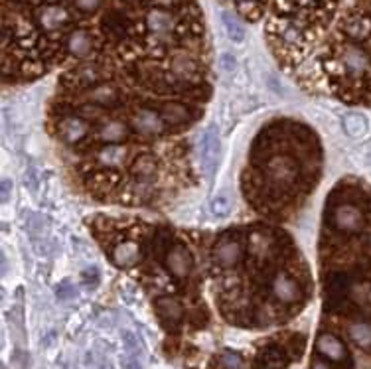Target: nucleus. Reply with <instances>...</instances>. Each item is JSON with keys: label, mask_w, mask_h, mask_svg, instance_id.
<instances>
[{"label": "nucleus", "mask_w": 371, "mask_h": 369, "mask_svg": "<svg viewBox=\"0 0 371 369\" xmlns=\"http://www.w3.org/2000/svg\"><path fill=\"white\" fill-rule=\"evenodd\" d=\"M347 334H350L352 342L358 345V347L371 352V324H365V322H354V324H350Z\"/></svg>", "instance_id": "20"}, {"label": "nucleus", "mask_w": 371, "mask_h": 369, "mask_svg": "<svg viewBox=\"0 0 371 369\" xmlns=\"http://www.w3.org/2000/svg\"><path fill=\"white\" fill-rule=\"evenodd\" d=\"M219 361H221L223 369H243V357L233 354V352H225Z\"/></svg>", "instance_id": "23"}, {"label": "nucleus", "mask_w": 371, "mask_h": 369, "mask_svg": "<svg viewBox=\"0 0 371 369\" xmlns=\"http://www.w3.org/2000/svg\"><path fill=\"white\" fill-rule=\"evenodd\" d=\"M125 368L127 369H142L141 363H139V359L132 356V354L127 357V361H125Z\"/></svg>", "instance_id": "25"}, {"label": "nucleus", "mask_w": 371, "mask_h": 369, "mask_svg": "<svg viewBox=\"0 0 371 369\" xmlns=\"http://www.w3.org/2000/svg\"><path fill=\"white\" fill-rule=\"evenodd\" d=\"M318 170L316 135L296 123H275L253 144L243 176L245 198L257 212L282 217L316 188Z\"/></svg>", "instance_id": "1"}, {"label": "nucleus", "mask_w": 371, "mask_h": 369, "mask_svg": "<svg viewBox=\"0 0 371 369\" xmlns=\"http://www.w3.org/2000/svg\"><path fill=\"white\" fill-rule=\"evenodd\" d=\"M103 2H105V0H74V6H76L79 12L93 14L101 8Z\"/></svg>", "instance_id": "22"}, {"label": "nucleus", "mask_w": 371, "mask_h": 369, "mask_svg": "<svg viewBox=\"0 0 371 369\" xmlns=\"http://www.w3.org/2000/svg\"><path fill=\"white\" fill-rule=\"evenodd\" d=\"M326 221L330 223L334 233H359L365 228V216L354 202H338L332 204Z\"/></svg>", "instance_id": "7"}, {"label": "nucleus", "mask_w": 371, "mask_h": 369, "mask_svg": "<svg viewBox=\"0 0 371 369\" xmlns=\"http://www.w3.org/2000/svg\"><path fill=\"white\" fill-rule=\"evenodd\" d=\"M288 350L282 345H265L255 357V369H284L288 366Z\"/></svg>", "instance_id": "15"}, {"label": "nucleus", "mask_w": 371, "mask_h": 369, "mask_svg": "<svg viewBox=\"0 0 371 369\" xmlns=\"http://www.w3.org/2000/svg\"><path fill=\"white\" fill-rule=\"evenodd\" d=\"M312 369H332V368L326 366L324 361H314V363H312Z\"/></svg>", "instance_id": "27"}, {"label": "nucleus", "mask_w": 371, "mask_h": 369, "mask_svg": "<svg viewBox=\"0 0 371 369\" xmlns=\"http://www.w3.org/2000/svg\"><path fill=\"white\" fill-rule=\"evenodd\" d=\"M127 121L132 128V135L142 140H160L168 135H172V130L166 125V121H164L158 107L137 105V107L130 109Z\"/></svg>", "instance_id": "4"}, {"label": "nucleus", "mask_w": 371, "mask_h": 369, "mask_svg": "<svg viewBox=\"0 0 371 369\" xmlns=\"http://www.w3.org/2000/svg\"><path fill=\"white\" fill-rule=\"evenodd\" d=\"M219 16H221V24H223L227 38L235 44H241L245 40V26L241 24V20L235 14H231L230 10H221Z\"/></svg>", "instance_id": "19"}, {"label": "nucleus", "mask_w": 371, "mask_h": 369, "mask_svg": "<svg viewBox=\"0 0 371 369\" xmlns=\"http://www.w3.org/2000/svg\"><path fill=\"white\" fill-rule=\"evenodd\" d=\"M123 99H125L123 89L109 83V81H103V83L87 91V103L97 105L105 111H111V109H115L117 105H123Z\"/></svg>", "instance_id": "12"}, {"label": "nucleus", "mask_w": 371, "mask_h": 369, "mask_svg": "<svg viewBox=\"0 0 371 369\" xmlns=\"http://www.w3.org/2000/svg\"><path fill=\"white\" fill-rule=\"evenodd\" d=\"M132 135V128L128 125L127 117H107L99 125H95L91 144H125Z\"/></svg>", "instance_id": "8"}, {"label": "nucleus", "mask_w": 371, "mask_h": 369, "mask_svg": "<svg viewBox=\"0 0 371 369\" xmlns=\"http://www.w3.org/2000/svg\"><path fill=\"white\" fill-rule=\"evenodd\" d=\"M125 2H135V0H125Z\"/></svg>", "instance_id": "28"}, {"label": "nucleus", "mask_w": 371, "mask_h": 369, "mask_svg": "<svg viewBox=\"0 0 371 369\" xmlns=\"http://www.w3.org/2000/svg\"><path fill=\"white\" fill-rule=\"evenodd\" d=\"M316 350H318L320 356L330 359V361H336V363L344 361L347 357V350L344 342L338 336L330 334V332H322L320 336L316 338Z\"/></svg>", "instance_id": "16"}, {"label": "nucleus", "mask_w": 371, "mask_h": 369, "mask_svg": "<svg viewBox=\"0 0 371 369\" xmlns=\"http://www.w3.org/2000/svg\"><path fill=\"white\" fill-rule=\"evenodd\" d=\"M154 306H156V312H158V316L162 320V324L166 328H170V330L172 328L176 330L182 318H184V308H182L178 300L174 296H170V294H162V296H158L154 300Z\"/></svg>", "instance_id": "13"}, {"label": "nucleus", "mask_w": 371, "mask_h": 369, "mask_svg": "<svg viewBox=\"0 0 371 369\" xmlns=\"http://www.w3.org/2000/svg\"><path fill=\"white\" fill-rule=\"evenodd\" d=\"M8 191H10V182L4 180V182H2V198H4V200H8Z\"/></svg>", "instance_id": "26"}, {"label": "nucleus", "mask_w": 371, "mask_h": 369, "mask_svg": "<svg viewBox=\"0 0 371 369\" xmlns=\"http://www.w3.org/2000/svg\"><path fill=\"white\" fill-rule=\"evenodd\" d=\"M219 148H221V144H219L218 130L216 127H209L202 137V162H204L207 174H214V170L218 166Z\"/></svg>", "instance_id": "17"}, {"label": "nucleus", "mask_w": 371, "mask_h": 369, "mask_svg": "<svg viewBox=\"0 0 371 369\" xmlns=\"http://www.w3.org/2000/svg\"><path fill=\"white\" fill-rule=\"evenodd\" d=\"M308 289H310L308 271L300 275L298 267H281L275 273V277L269 284L270 296L281 306L302 304L308 298Z\"/></svg>", "instance_id": "2"}, {"label": "nucleus", "mask_w": 371, "mask_h": 369, "mask_svg": "<svg viewBox=\"0 0 371 369\" xmlns=\"http://www.w3.org/2000/svg\"><path fill=\"white\" fill-rule=\"evenodd\" d=\"M342 128H344L347 139L361 140L365 139L368 132H370V121H368V117L363 115V113L350 111V113L342 117Z\"/></svg>", "instance_id": "18"}, {"label": "nucleus", "mask_w": 371, "mask_h": 369, "mask_svg": "<svg viewBox=\"0 0 371 369\" xmlns=\"http://www.w3.org/2000/svg\"><path fill=\"white\" fill-rule=\"evenodd\" d=\"M36 22L46 34H58L69 26L71 12L62 4H44L36 14Z\"/></svg>", "instance_id": "10"}, {"label": "nucleus", "mask_w": 371, "mask_h": 369, "mask_svg": "<svg viewBox=\"0 0 371 369\" xmlns=\"http://www.w3.org/2000/svg\"><path fill=\"white\" fill-rule=\"evenodd\" d=\"M144 24H146V30H148L153 36L164 40L166 36H170L172 30H174V16L168 12L166 8H150V10L146 12Z\"/></svg>", "instance_id": "14"}, {"label": "nucleus", "mask_w": 371, "mask_h": 369, "mask_svg": "<svg viewBox=\"0 0 371 369\" xmlns=\"http://www.w3.org/2000/svg\"><path fill=\"white\" fill-rule=\"evenodd\" d=\"M209 209H212V214H214V216H218V217L230 216L231 209H233V204H231L230 196H225V194L216 196V198L212 200V204H209Z\"/></svg>", "instance_id": "21"}, {"label": "nucleus", "mask_w": 371, "mask_h": 369, "mask_svg": "<svg viewBox=\"0 0 371 369\" xmlns=\"http://www.w3.org/2000/svg\"><path fill=\"white\" fill-rule=\"evenodd\" d=\"M158 257L162 259V267L168 275L176 282H188L193 277V257L190 249L178 239H174L170 233H162V241H160V253Z\"/></svg>", "instance_id": "3"}, {"label": "nucleus", "mask_w": 371, "mask_h": 369, "mask_svg": "<svg viewBox=\"0 0 371 369\" xmlns=\"http://www.w3.org/2000/svg\"><path fill=\"white\" fill-rule=\"evenodd\" d=\"M245 253H247V233L230 230L227 233L219 235L218 243L214 245L212 263L225 275L239 267V263L245 259Z\"/></svg>", "instance_id": "5"}, {"label": "nucleus", "mask_w": 371, "mask_h": 369, "mask_svg": "<svg viewBox=\"0 0 371 369\" xmlns=\"http://www.w3.org/2000/svg\"><path fill=\"white\" fill-rule=\"evenodd\" d=\"M160 113L164 117V121H166V125L172 130V135L174 132H182L184 128H188L192 123H196L200 115H202V111L200 109H196L193 105H188V103H182V101H164L160 103Z\"/></svg>", "instance_id": "9"}, {"label": "nucleus", "mask_w": 371, "mask_h": 369, "mask_svg": "<svg viewBox=\"0 0 371 369\" xmlns=\"http://www.w3.org/2000/svg\"><path fill=\"white\" fill-rule=\"evenodd\" d=\"M219 67H221L225 74H233V71L237 69V60H235V55L230 53V51L221 53V55H219Z\"/></svg>", "instance_id": "24"}, {"label": "nucleus", "mask_w": 371, "mask_h": 369, "mask_svg": "<svg viewBox=\"0 0 371 369\" xmlns=\"http://www.w3.org/2000/svg\"><path fill=\"white\" fill-rule=\"evenodd\" d=\"M51 121H53V135L67 146L91 144L95 125H91L89 121H85L81 115H77L74 109H64Z\"/></svg>", "instance_id": "6"}, {"label": "nucleus", "mask_w": 371, "mask_h": 369, "mask_svg": "<svg viewBox=\"0 0 371 369\" xmlns=\"http://www.w3.org/2000/svg\"><path fill=\"white\" fill-rule=\"evenodd\" d=\"M95 50V36L87 28H77L65 36L64 51L69 58L76 60H87Z\"/></svg>", "instance_id": "11"}]
</instances>
